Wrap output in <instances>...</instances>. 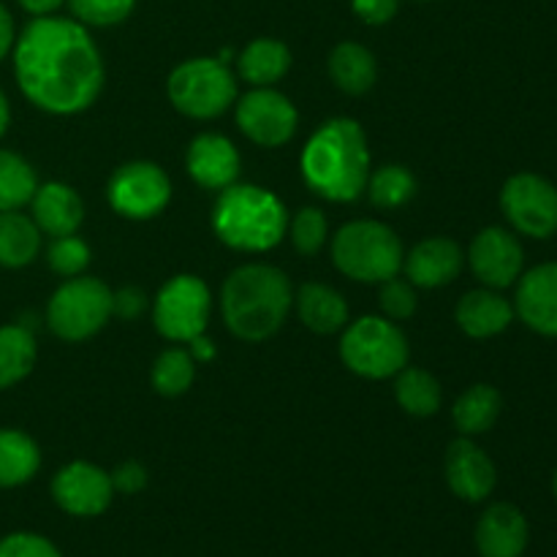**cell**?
Listing matches in <instances>:
<instances>
[{
    "label": "cell",
    "mask_w": 557,
    "mask_h": 557,
    "mask_svg": "<svg viewBox=\"0 0 557 557\" xmlns=\"http://www.w3.org/2000/svg\"><path fill=\"white\" fill-rule=\"evenodd\" d=\"M14 74L38 109L76 114L103 87V60L82 22L36 16L14 47Z\"/></svg>",
    "instance_id": "6da1fadb"
},
{
    "label": "cell",
    "mask_w": 557,
    "mask_h": 557,
    "mask_svg": "<svg viewBox=\"0 0 557 557\" xmlns=\"http://www.w3.org/2000/svg\"><path fill=\"white\" fill-rule=\"evenodd\" d=\"M302 174L310 190L324 199H359L370 177V152L362 125L351 117H335L321 125L302 150Z\"/></svg>",
    "instance_id": "7a4b0ae2"
},
{
    "label": "cell",
    "mask_w": 557,
    "mask_h": 557,
    "mask_svg": "<svg viewBox=\"0 0 557 557\" xmlns=\"http://www.w3.org/2000/svg\"><path fill=\"white\" fill-rule=\"evenodd\" d=\"M294 292L286 272L270 264H245L226 277L221 310L228 332L245 343L275 335L292 310Z\"/></svg>",
    "instance_id": "3957f363"
},
{
    "label": "cell",
    "mask_w": 557,
    "mask_h": 557,
    "mask_svg": "<svg viewBox=\"0 0 557 557\" xmlns=\"http://www.w3.org/2000/svg\"><path fill=\"white\" fill-rule=\"evenodd\" d=\"M215 234L237 250H270L283 239L288 215L283 201L256 185H228L212 210Z\"/></svg>",
    "instance_id": "277c9868"
},
{
    "label": "cell",
    "mask_w": 557,
    "mask_h": 557,
    "mask_svg": "<svg viewBox=\"0 0 557 557\" xmlns=\"http://www.w3.org/2000/svg\"><path fill=\"white\" fill-rule=\"evenodd\" d=\"M332 261L351 281L384 283L403 270V243L384 223L354 221L332 239Z\"/></svg>",
    "instance_id": "5b68a950"
},
{
    "label": "cell",
    "mask_w": 557,
    "mask_h": 557,
    "mask_svg": "<svg viewBox=\"0 0 557 557\" xmlns=\"http://www.w3.org/2000/svg\"><path fill=\"white\" fill-rule=\"evenodd\" d=\"M237 96V82L226 63L215 58L185 60L169 76V98L188 117L210 120L226 112Z\"/></svg>",
    "instance_id": "8992f818"
},
{
    "label": "cell",
    "mask_w": 557,
    "mask_h": 557,
    "mask_svg": "<svg viewBox=\"0 0 557 557\" xmlns=\"http://www.w3.org/2000/svg\"><path fill=\"white\" fill-rule=\"evenodd\" d=\"M341 357L357 375L389 379L408 362V341L392 321L364 315L354 321L341 343Z\"/></svg>",
    "instance_id": "52a82bcc"
},
{
    "label": "cell",
    "mask_w": 557,
    "mask_h": 557,
    "mask_svg": "<svg viewBox=\"0 0 557 557\" xmlns=\"http://www.w3.org/2000/svg\"><path fill=\"white\" fill-rule=\"evenodd\" d=\"M112 315V292L96 277H71L49 299V330L60 341H87L103 330Z\"/></svg>",
    "instance_id": "ba28073f"
},
{
    "label": "cell",
    "mask_w": 557,
    "mask_h": 557,
    "mask_svg": "<svg viewBox=\"0 0 557 557\" xmlns=\"http://www.w3.org/2000/svg\"><path fill=\"white\" fill-rule=\"evenodd\" d=\"M152 321L169 341L190 343L210 321V288L196 275H177L158 292Z\"/></svg>",
    "instance_id": "9c48e42d"
},
{
    "label": "cell",
    "mask_w": 557,
    "mask_h": 557,
    "mask_svg": "<svg viewBox=\"0 0 557 557\" xmlns=\"http://www.w3.org/2000/svg\"><path fill=\"white\" fill-rule=\"evenodd\" d=\"M500 207L511 226L533 239L557 232V188L539 174H515L500 190Z\"/></svg>",
    "instance_id": "30bf717a"
},
{
    "label": "cell",
    "mask_w": 557,
    "mask_h": 557,
    "mask_svg": "<svg viewBox=\"0 0 557 557\" xmlns=\"http://www.w3.org/2000/svg\"><path fill=\"white\" fill-rule=\"evenodd\" d=\"M169 199H172V185L156 163H125L109 180V205L114 207V212L134 221L158 215Z\"/></svg>",
    "instance_id": "8fae6325"
},
{
    "label": "cell",
    "mask_w": 557,
    "mask_h": 557,
    "mask_svg": "<svg viewBox=\"0 0 557 557\" xmlns=\"http://www.w3.org/2000/svg\"><path fill=\"white\" fill-rule=\"evenodd\" d=\"M237 125L261 147H281L297 131V109L283 92L256 87L237 103Z\"/></svg>",
    "instance_id": "7c38bea8"
},
{
    "label": "cell",
    "mask_w": 557,
    "mask_h": 557,
    "mask_svg": "<svg viewBox=\"0 0 557 557\" xmlns=\"http://www.w3.org/2000/svg\"><path fill=\"white\" fill-rule=\"evenodd\" d=\"M112 479L92 462H71L52 479V498L74 517H98L112 504Z\"/></svg>",
    "instance_id": "4fadbf2b"
},
{
    "label": "cell",
    "mask_w": 557,
    "mask_h": 557,
    "mask_svg": "<svg viewBox=\"0 0 557 557\" xmlns=\"http://www.w3.org/2000/svg\"><path fill=\"white\" fill-rule=\"evenodd\" d=\"M471 270L484 286L506 288L522 272V245L511 232L490 226L476 234L471 243Z\"/></svg>",
    "instance_id": "5bb4252c"
},
{
    "label": "cell",
    "mask_w": 557,
    "mask_h": 557,
    "mask_svg": "<svg viewBox=\"0 0 557 557\" xmlns=\"http://www.w3.org/2000/svg\"><path fill=\"white\" fill-rule=\"evenodd\" d=\"M498 473L493 460L473 441L457 438L446 449V484L457 498L479 504L495 490Z\"/></svg>",
    "instance_id": "9a60e30c"
},
{
    "label": "cell",
    "mask_w": 557,
    "mask_h": 557,
    "mask_svg": "<svg viewBox=\"0 0 557 557\" xmlns=\"http://www.w3.org/2000/svg\"><path fill=\"white\" fill-rule=\"evenodd\" d=\"M517 313L539 335L557 337V264L533 267L522 275Z\"/></svg>",
    "instance_id": "2e32d148"
},
{
    "label": "cell",
    "mask_w": 557,
    "mask_h": 557,
    "mask_svg": "<svg viewBox=\"0 0 557 557\" xmlns=\"http://www.w3.org/2000/svg\"><path fill=\"white\" fill-rule=\"evenodd\" d=\"M528 536L525 515L511 504L490 506L476 522V549L482 557H522Z\"/></svg>",
    "instance_id": "e0dca14e"
},
{
    "label": "cell",
    "mask_w": 557,
    "mask_h": 557,
    "mask_svg": "<svg viewBox=\"0 0 557 557\" xmlns=\"http://www.w3.org/2000/svg\"><path fill=\"white\" fill-rule=\"evenodd\" d=\"M188 172L201 188L223 190L239 174V152L221 134H201L188 147Z\"/></svg>",
    "instance_id": "ac0fdd59"
},
{
    "label": "cell",
    "mask_w": 557,
    "mask_h": 557,
    "mask_svg": "<svg viewBox=\"0 0 557 557\" xmlns=\"http://www.w3.org/2000/svg\"><path fill=\"white\" fill-rule=\"evenodd\" d=\"M403 267L413 286L438 288L460 275L462 250L460 245L446 237L424 239L408 253V259H403Z\"/></svg>",
    "instance_id": "d6986e66"
},
{
    "label": "cell",
    "mask_w": 557,
    "mask_h": 557,
    "mask_svg": "<svg viewBox=\"0 0 557 557\" xmlns=\"http://www.w3.org/2000/svg\"><path fill=\"white\" fill-rule=\"evenodd\" d=\"M30 205L38 232L49 234V237H69L79 228L82 218H85L82 199L65 183H47L36 188Z\"/></svg>",
    "instance_id": "ffe728a7"
},
{
    "label": "cell",
    "mask_w": 557,
    "mask_h": 557,
    "mask_svg": "<svg viewBox=\"0 0 557 557\" xmlns=\"http://www.w3.org/2000/svg\"><path fill=\"white\" fill-rule=\"evenodd\" d=\"M515 319V308L509 299L500 294L487 292H468L457 305V324L471 337H493L500 335Z\"/></svg>",
    "instance_id": "44dd1931"
},
{
    "label": "cell",
    "mask_w": 557,
    "mask_h": 557,
    "mask_svg": "<svg viewBox=\"0 0 557 557\" xmlns=\"http://www.w3.org/2000/svg\"><path fill=\"white\" fill-rule=\"evenodd\" d=\"M297 310L302 324L319 335H332L348 321V305L343 294L324 283H305L297 294Z\"/></svg>",
    "instance_id": "7402d4cb"
},
{
    "label": "cell",
    "mask_w": 557,
    "mask_h": 557,
    "mask_svg": "<svg viewBox=\"0 0 557 557\" xmlns=\"http://www.w3.org/2000/svg\"><path fill=\"white\" fill-rule=\"evenodd\" d=\"M330 76L337 90L348 96H362L375 85V76H379L373 52L354 41L337 44L330 54Z\"/></svg>",
    "instance_id": "603a6c76"
},
{
    "label": "cell",
    "mask_w": 557,
    "mask_h": 557,
    "mask_svg": "<svg viewBox=\"0 0 557 557\" xmlns=\"http://www.w3.org/2000/svg\"><path fill=\"white\" fill-rule=\"evenodd\" d=\"M239 74L253 87H270L283 79L292 65V52L277 38H256L239 54Z\"/></svg>",
    "instance_id": "cb8c5ba5"
},
{
    "label": "cell",
    "mask_w": 557,
    "mask_h": 557,
    "mask_svg": "<svg viewBox=\"0 0 557 557\" xmlns=\"http://www.w3.org/2000/svg\"><path fill=\"white\" fill-rule=\"evenodd\" d=\"M41 248V234L33 218L9 210L0 212V267H25L30 264Z\"/></svg>",
    "instance_id": "d4e9b609"
},
{
    "label": "cell",
    "mask_w": 557,
    "mask_h": 557,
    "mask_svg": "<svg viewBox=\"0 0 557 557\" xmlns=\"http://www.w3.org/2000/svg\"><path fill=\"white\" fill-rule=\"evenodd\" d=\"M41 466V451L30 435L20 430H0V487H20L30 482Z\"/></svg>",
    "instance_id": "484cf974"
},
{
    "label": "cell",
    "mask_w": 557,
    "mask_h": 557,
    "mask_svg": "<svg viewBox=\"0 0 557 557\" xmlns=\"http://www.w3.org/2000/svg\"><path fill=\"white\" fill-rule=\"evenodd\" d=\"M451 417H455L457 430L462 435L487 433L500 417V392L490 384H473L455 403Z\"/></svg>",
    "instance_id": "4316f807"
},
{
    "label": "cell",
    "mask_w": 557,
    "mask_h": 557,
    "mask_svg": "<svg viewBox=\"0 0 557 557\" xmlns=\"http://www.w3.org/2000/svg\"><path fill=\"white\" fill-rule=\"evenodd\" d=\"M36 364V341L22 324L0 326V389L25 379Z\"/></svg>",
    "instance_id": "83f0119b"
},
{
    "label": "cell",
    "mask_w": 557,
    "mask_h": 557,
    "mask_svg": "<svg viewBox=\"0 0 557 557\" xmlns=\"http://www.w3.org/2000/svg\"><path fill=\"white\" fill-rule=\"evenodd\" d=\"M395 397L411 417H433L441 408V384L435 375L419 368H403L395 381Z\"/></svg>",
    "instance_id": "f1b7e54d"
},
{
    "label": "cell",
    "mask_w": 557,
    "mask_h": 557,
    "mask_svg": "<svg viewBox=\"0 0 557 557\" xmlns=\"http://www.w3.org/2000/svg\"><path fill=\"white\" fill-rule=\"evenodd\" d=\"M36 172L22 156L0 150V212L20 210L36 194Z\"/></svg>",
    "instance_id": "f546056e"
},
{
    "label": "cell",
    "mask_w": 557,
    "mask_h": 557,
    "mask_svg": "<svg viewBox=\"0 0 557 557\" xmlns=\"http://www.w3.org/2000/svg\"><path fill=\"white\" fill-rule=\"evenodd\" d=\"M368 194L370 201L375 207H381V210H397V207L413 199V194H417V177L406 166L389 163V166H381L379 172L370 174Z\"/></svg>",
    "instance_id": "4dcf8cb0"
},
{
    "label": "cell",
    "mask_w": 557,
    "mask_h": 557,
    "mask_svg": "<svg viewBox=\"0 0 557 557\" xmlns=\"http://www.w3.org/2000/svg\"><path fill=\"white\" fill-rule=\"evenodd\" d=\"M194 357H190V351H183V348H169V351H163L161 357L156 359V364H152V386H156L158 395L163 397H177L183 395V392L190 389V384H194Z\"/></svg>",
    "instance_id": "1f68e13d"
},
{
    "label": "cell",
    "mask_w": 557,
    "mask_h": 557,
    "mask_svg": "<svg viewBox=\"0 0 557 557\" xmlns=\"http://www.w3.org/2000/svg\"><path fill=\"white\" fill-rule=\"evenodd\" d=\"M288 234H292V243L299 253L315 256L326 239L324 212L315 210V207H305V210H299L297 218L292 221V226H288Z\"/></svg>",
    "instance_id": "d6a6232c"
},
{
    "label": "cell",
    "mask_w": 557,
    "mask_h": 557,
    "mask_svg": "<svg viewBox=\"0 0 557 557\" xmlns=\"http://www.w3.org/2000/svg\"><path fill=\"white\" fill-rule=\"evenodd\" d=\"M71 11L82 25H117L134 11L136 0H69Z\"/></svg>",
    "instance_id": "836d02e7"
},
{
    "label": "cell",
    "mask_w": 557,
    "mask_h": 557,
    "mask_svg": "<svg viewBox=\"0 0 557 557\" xmlns=\"http://www.w3.org/2000/svg\"><path fill=\"white\" fill-rule=\"evenodd\" d=\"M47 259L49 267H52L58 275L76 277L85 272L87 264H90V248H87V243H82L79 237H74V234H69V237H54Z\"/></svg>",
    "instance_id": "e575fe53"
},
{
    "label": "cell",
    "mask_w": 557,
    "mask_h": 557,
    "mask_svg": "<svg viewBox=\"0 0 557 557\" xmlns=\"http://www.w3.org/2000/svg\"><path fill=\"white\" fill-rule=\"evenodd\" d=\"M379 305L386 313V319H411L413 310H417V292H413L411 281H400V277H389V281L381 283Z\"/></svg>",
    "instance_id": "d590c367"
},
{
    "label": "cell",
    "mask_w": 557,
    "mask_h": 557,
    "mask_svg": "<svg viewBox=\"0 0 557 557\" xmlns=\"http://www.w3.org/2000/svg\"><path fill=\"white\" fill-rule=\"evenodd\" d=\"M0 557H63L49 539L38 533H11L0 539Z\"/></svg>",
    "instance_id": "8d00e7d4"
},
{
    "label": "cell",
    "mask_w": 557,
    "mask_h": 557,
    "mask_svg": "<svg viewBox=\"0 0 557 557\" xmlns=\"http://www.w3.org/2000/svg\"><path fill=\"white\" fill-rule=\"evenodd\" d=\"M109 479H112L114 493L136 495V493H141V490H145V484H147V471L139 466V462L128 460V462H123V466L114 468V471L109 473Z\"/></svg>",
    "instance_id": "74e56055"
},
{
    "label": "cell",
    "mask_w": 557,
    "mask_h": 557,
    "mask_svg": "<svg viewBox=\"0 0 557 557\" xmlns=\"http://www.w3.org/2000/svg\"><path fill=\"white\" fill-rule=\"evenodd\" d=\"M351 5L368 25H386L400 9V0H351Z\"/></svg>",
    "instance_id": "f35d334b"
},
{
    "label": "cell",
    "mask_w": 557,
    "mask_h": 557,
    "mask_svg": "<svg viewBox=\"0 0 557 557\" xmlns=\"http://www.w3.org/2000/svg\"><path fill=\"white\" fill-rule=\"evenodd\" d=\"M145 294L139 288L128 286V288H120V292H112V315H120L125 321H134L145 313Z\"/></svg>",
    "instance_id": "ab89813d"
},
{
    "label": "cell",
    "mask_w": 557,
    "mask_h": 557,
    "mask_svg": "<svg viewBox=\"0 0 557 557\" xmlns=\"http://www.w3.org/2000/svg\"><path fill=\"white\" fill-rule=\"evenodd\" d=\"M14 47V20H11L9 9L0 3V60L11 52Z\"/></svg>",
    "instance_id": "60d3db41"
},
{
    "label": "cell",
    "mask_w": 557,
    "mask_h": 557,
    "mask_svg": "<svg viewBox=\"0 0 557 557\" xmlns=\"http://www.w3.org/2000/svg\"><path fill=\"white\" fill-rule=\"evenodd\" d=\"M63 3H65V0H20L22 9L30 11V14H36V16L52 14V11L60 9Z\"/></svg>",
    "instance_id": "b9f144b4"
},
{
    "label": "cell",
    "mask_w": 557,
    "mask_h": 557,
    "mask_svg": "<svg viewBox=\"0 0 557 557\" xmlns=\"http://www.w3.org/2000/svg\"><path fill=\"white\" fill-rule=\"evenodd\" d=\"M190 357H194V362H207V359L215 357V346L205 335L194 337L190 341Z\"/></svg>",
    "instance_id": "7bdbcfd3"
},
{
    "label": "cell",
    "mask_w": 557,
    "mask_h": 557,
    "mask_svg": "<svg viewBox=\"0 0 557 557\" xmlns=\"http://www.w3.org/2000/svg\"><path fill=\"white\" fill-rule=\"evenodd\" d=\"M9 117H11V112H9V101H5L3 90H0V136H3V134H5V128H9Z\"/></svg>",
    "instance_id": "ee69618b"
},
{
    "label": "cell",
    "mask_w": 557,
    "mask_h": 557,
    "mask_svg": "<svg viewBox=\"0 0 557 557\" xmlns=\"http://www.w3.org/2000/svg\"><path fill=\"white\" fill-rule=\"evenodd\" d=\"M553 487H555V498H557V473H555V484H553Z\"/></svg>",
    "instance_id": "f6af8a7d"
}]
</instances>
